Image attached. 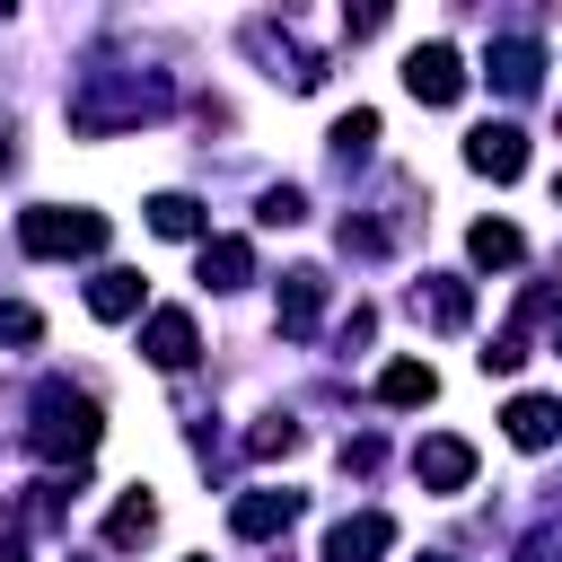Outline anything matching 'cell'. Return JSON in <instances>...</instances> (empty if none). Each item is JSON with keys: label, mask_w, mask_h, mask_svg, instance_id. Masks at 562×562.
<instances>
[{"label": "cell", "mask_w": 562, "mask_h": 562, "mask_svg": "<svg viewBox=\"0 0 562 562\" xmlns=\"http://www.w3.org/2000/svg\"><path fill=\"white\" fill-rule=\"evenodd\" d=\"M88 307H97L105 325H114V316H132V307H140V272H123V263H105V272L88 281Z\"/></svg>", "instance_id": "13"}, {"label": "cell", "mask_w": 562, "mask_h": 562, "mask_svg": "<svg viewBox=\"0 0 562 562\" xmlns=\"http://www.w3.org/2000/svg\"><path fill=\"white\" fill-rule=\"evenodd\" d=\"M404 88H413L422 105H457V97H465V61H457V44H413V53H404Z\"/></svg>", "instance_id": "3"}, {"label": "cell", "mask_w": 562, "mask_h": 562, "mask_svg": "<svg viewBox=\"0 0 562 562\" xmlns=\"http://www.w3.org/2000/svg\"><path fill=\"white\" fill-rule=\"evenodd\" d=\"M290 518H299V492H246V501L228 509V527H237V536H281Z\"/></svg>", "instance_id": "10"}, {"label": "cell", "mask_w": 562, "mask_h": 562, "mask_svg": "<svg viewBox=\"0 0 562 562\" xmlns=\"http://www.w3.org/2000/svg\"><path fill=\"white\" fill-rule=\"evenodd\" d=\"M413 307L439 325V334H457L465 316H474V299H465V281H430V290H413Z\"/></svg>", "instance_id": "16"}, {"label": "cell", "mask_w": 562, "mask_h": 562, "mask_svg": "<svg viewBox=\"0 0 562 562\" xmlns=\"http://www.w3.org/2000/svg\"><path fill=\"white\" fill-rule=\"evenodd\" d=\"M202 281L211 290H246L255 281V246L246 237H202Z\"/></svg>", "instance_id": "7"}, {"label": "cell", "mask_w": 562, "mask_h": 562, "mask_svg": "<svg viewBox=\"0 0 562 562\" xmlns=\"http://www.w3.org/2000/svg\"><path fill=\"white\" fill-rule=\"evenodd\" d=\"M395 544V518L386 509H360V518H342L334 536H325V562H378Z\"/></svg>", "instance_id": "5"}, {"label": "cell", "mask_w": 562, "mask_h": 562, "mask_svg": "<svg viewBox=\"0 0 562 562\" xmlns=\"http://www.w3.org/2000/svg\"><path fill=\"white\" fill-rule=\"evenodd\" d=\"M465 255H474V263H518V255H527V237H518L509 220H474V237H465Z\"/></svg>", "instance_id": "17"}, {"label": "cell", "mask_w": 562, "mask_h": 562, "mask_svg": "<svg viewBox=\"0 0 562 562\" xmlns=\"http://www.w3.org/2000/svg\"><path fill=\"white\" fill-rule=\"evenodd\" d=\"M501 422H509L518 448H553V439H562V404H553V395H518Z\"/></svg>", "instance_id": "9"}, {"label": "cell", "mask_w": 562, "mask_h": 562, "mask_svg": "<svg viewBox=\"0 0 562 562\" xmlns=\"http://www.w3.org/2000/svg\"><path fill=\"white\" fill-rule=\"evenodd\" d=\"M369 140H378V114H369V105H351V114L334 123V149H342V158H369Z\"/></svg>", "instance_id": "19"}, {"label": "cell", "mask_w": 562, "mask_h": 562, "mask_svg": "<svg viewBox=\"0 0 562 562\" xmlns=\"http://www.w3.org/2000/svg\"><path fill=\"white\" fill-rule=\"evenodd\" d=\"M465 167H474V176H492V184H509V176L527 167L518 123H474V132H465Z\"/></svg>", "instance_id": "4"}, {"label": "cell", "mask_w": 562, "mask_h": 562, "mask_svg": "<svg viewBox=\"0 0 562 562\" xmlns=\"http://www.w3.org/2000/svg\"><path fill=\"white\" fill-rule=\"evenodd\" d=\"M553 193H562V184H553Z\"/></svg>", "instance_id": "22"}, {"label": "cell", "mask_w": 562, "mask_h": 562, "mask_svg": "<svg viewBox=\"0 0 562 562\" xmlns=\"http://www.w3.org/2000/svg\"><path fill=\"white\" fill-rule=\"evenodd\" d=\"M18 246H26V255H97V246H105V220H97V211H53V202H35V211H18Z\"/></svg>", "instance_id": "1"}, {"label": "cell", "mask_w": 562, "mask_h": 562, "mask_svg": "<svg viewBox=\"0 0 562 562\" xmlns=\"http://www.w3.org/2000/svg\"><path fill=\"white\" fill-rule=\"evenodd\" d=\"M483 70H492V79H501L509 97H527V88H536V70H544V53H536V44L518 35V44H492V61H483Z\"/></svg>", "instance_id": "12"}, {"label": "cell", "mask_w": 562, "mask_h": 562, "mask_svg": "<svg viewBox=\"0 0 562 562\" xmlns=\"http://www.w3.org/2000/svg\"><path fill=\"white\" fill-rule=\"evenodd\" d=\"M35 448H44V457H88V448H97V404H88V395H70V386H44Z\"/></svg>", "instance_id": "2"}, {"label": "cell", "mask_w": 562, "mask_h": 562, "mask_svg": "<svg viewBox=\"0 0 562 562\" xmlns=\"http://www.w3.org/2000/svg\"><path fill=\"white\" fill-rule=\"evenodd\" d=\"M413 474H422L430 492H465V483H474V448H465V439H422V448H413Z\"/></svg>", "instance_id": "6"}, {"label": "cell", "mask_w": 562, "mask_h": 562, "mask_svg": "<svg viewBox=\"0 0 562 562\" xmlns=\"http://www.w3.org/2000/svg\"><path fill=\"white\" fill-rule=\"evenodd\" d=\"M140 351H149L158 369H184V360H193V316H184V307H158L149 334H140Z\"/></svg>", "instance_id": "8"}, {"label": "cell", "mask_w": 562, "mask_h": 562, "mask_svg": "<svg viewBox=\"0 0 562 562\" xmlns=\"http://www.w3.org/2000/svg\"><path fill=\"white\" fill-rule=\"evenodd\" d=\"M149 527H158V501H149V492H123V501H114V518H105V544H114V553H132Z\"/></svg>", "instance_id": "15"}, {"label": "cell", "mask_w": 562, "mask_h": 562, "mask_svg": "<svg viewBox=\"0 0 562 562\" xmlns=\"http://www.w3.org/2000/svg\"><path fill=\"white\" fill-rule=\"evenodd\" d=\"M149 228H158V237H202V202H193V193H158V202H149Z\"/></svg>", "instance_id": "18"}, {"label": "cell", "mask_w": 562, "mask_h": 562, "mask_svg": "<svg viewBox=\"0 0 562 562\" xmlns=\"http://www.w3.org/2000/svg\"><path fill=\"white\" fill-rule=\"evenodd\" d=\"M0 562H26V544H18V536H0Z\"/></svg>", "instance_id": "21"}, {"label": "cell", "mask_w": 562, "mask_h": 562, "mask_svg": "<svg viewBox=\"0 0 562 562\" xmlns=\"http://www.w3.org/2000/svg\"><path fill=\"white\" fill-rule=\"evenodd\" d=\"M35 334H44V316H35V307H18V299H9V307H0V342H35Z\"/></svg>", "instance_id": "20"}, {"label": "cell", "mask_w": 562, "mask_h": 562, "mask_svg": "<svg viewBox=\"0 0 562 562\" xmlns=\"http://www.w3.org/2000/svg\"><path fill=\"white\" fill-rule=\"evenodd\" d=\"M378 395H386V404H430L439 378H430V360H386V369H378Z\"/></svg>", "instance_id": "14"}, {"label": "cell", "mask_w": 562, "mask_h": 562, "mask_svg": "<svg viewBox=\"0 0 562 562\" xmlns=\"http://www.w3.org/2000/svg\"><path fill=\"white\" fill-rule=\"evenodd\" d=\"M316 307H325V272H290L281 281V334H316Z\"/></svg>", "instance_id": "11"}]
</instances>
